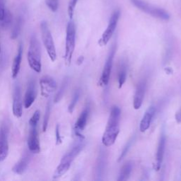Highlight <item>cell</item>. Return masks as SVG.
<instances>
[{"label":"cell","instance_id":"34","mask_svg":"<svg viewBox=\"0 0 181 181\" xmlns=\"http://www.w3.org/2000/svg\"><path fill=\"white\" fill-rule=\"evenodd\" d=\"M0 53H1V45H0Z\"/></svg>","mask_w":181,"mask_h":181},{"label":"cell","instance_id":"33","mask_svg":"<svg viewBox=\"0 0 181 181\" xmlns=\"http://www.w3.org/2000/svg\"><path fill=\"white\" fill-rule=\"evenodd\" d=\"M83 60H84V57H80L79 59H78V60H77V62H78V65H81L82 63V62H83Z\"/></svg>","mask_w":181,"mask_h":181},{"label":"cell","instance_id":"7","mask_svg":"<svg viewBox=\"0 0 181 181\" xmlns=\"http://www.w3.org/2000/svg\"><path fill=\"white\" fill-rule=\"evenodd\" d=\"M9 126L6 122H3L0 126V162L6 158L9 154Z\"/></svg>","mask_w":181,"mask_h":181},{"label":"cell","instance_id":"12","mask_svg":"<svg viewBox=\"0 0 181 181\" xmlns=\"http://www.w3.org/2000/svg\"><path fill=\"white\" fill-rule=\"evenodd\" d=\"M41 94L44 96H48L57 89V83L50 76H44L40 80Z\"/></svg>","mask_w":181,"mask_h":181},{"label":"cell","instance_id":"32","mask_svg":"<svg viewBox=\"0 0 181 181\" xmlns=\"http://www.w3.org/2000/svg\"><path fill=\"white\" fill-rule=\"evenodd\" d=\"M131 143H132V141H129V142H128V144H127V146H125V147L124 148L123 151V152H122L120 156L119 159H118V161H121L122 159H123V158L124 157V156H125L126 154L128 153V149H129V146H131Z\"/></svg>","mask_w":181,"mask_h":181},{"label":"cell","instance_id":"16","mask_svg":"<svg viewBox=\"0 0 181 181\" xmlns=\"http://www.w3.org/2000/svg\"><path fill=\"white\" fill-rule=\"evenodd\" d=\"M31 154L28 151H26L24 154L22 156L21 158L17 162L14 167L12 168V171L16 174L21 175L25 172L26 168H28L29 163L31 161Z\"/></svg>","mask_w":181,"mask_h":181},{"label":"cell","instance_id":"27","mask_svg":"<svg viewBox=\"0 0 181 181\" xmlns=\"http://www.w3.org/2000/svg\"><path fill=\"white\" fill-rule=\"evenodd\" d=\"M40 111H36L34 112L32 117H31L30 120L28 122V124L30 127L33 126H38V123L40 120Z\"/></svg>","mask_w":181,"mask_h":181},{"label":"cell","instance_id":"11","mask_svg":"<svg viewBox=\"0 0 181 181\" xmlns=\"http://www.w3.org/2000/svg\"><path fill=\"white\" fill-rule=\"evenodd\" d=\"M13 114L14 116L21 117L23 115V103L21 99V90L19 84H16L14 86L13 93Z\"/></svg>","mask_w":181,"mask_h":181},{"label":"cell","instance_id":"26","mask_svg":"<svg viewBox=\"0 0 181 181\" xmlns=\"http://www.w3.org/2000/svg\"><path fill=\"white\" fill-rule=\"evenodd\" d=\"M79 97H80V90H77L74 93V96H73V98L72 101H71L69 107H68V111H69V113H72L73 111H74L76 105H77V102L79 99Z\"/></svg>","mask_w":181,"mask_h":181},{"label":"cell","instance_id":"18","mask_svg":"<svg viewBox=\"0 0 181 181\" xmlns=\"http://www.w3.org/2000/svg\"><path fill=\"white\" fill-rule=\"evenodd\" d=\"M166 149V136L164 134H162L160 138L159 142H158L157 153H156V162L155 168L156 170L160 169L161 163L163 162V156H164Z\"/></svg>","mask_w":181,"mask_h":181},{"label":"cell","instance_id":"20","mask_svg":"<svg viewBox=\"0 0 181 181\" xmlns=\"http://www.w3.org/2000/svg\"><path fill=\"white\" fill-rule=\"evenodd\" d=\"M133 168V162L129 161L124 163L123 167H122L120 171L119 177L117 178L118 181H124L127 180L130 175L132 171Z\"/></svg>","mask_w":181,"mask_h":181},{"label":"cell","instance_id":"10","mask_svg":"<svg viewBox=\"0 0 181 181\" xmlns=\"http://www.w3.org/2000/svg\"><path fill=\"white\" fill-rule=\"evenodd\" d=\"M28 147L31 153L38 154L40 151V139L37 126L31 127L28 137Z\"/></svg>","mask_w":181,"mask_h":181},{"label":"cell","instance_id":"6","mask_svg":"<svg viewBox=\"0 0 181 181\" xmlns=\"http://www.w3.org/2000/svg\"><path fill=\"white\" fill-rule=\"evenodd\" d=\"M41 37L44 44V46L47 50L49 57L53 62H55L57 59V52L54 43L53 38L51 31L49 28L48 24L46 21H43L40 23Z\"/></svg>","mask_w":181,"mask_h":181},{"label":"cell","instance_id":"4","mask_svg":"<svg viewBox=\"0 0 181 181\" xmlns=\"http://www.w3.org/2000/svg\"><path fill=\"white\" fill-rule=\"evenodd\" d=\"M130 2L139 10L142 11L144 13L154 17V18H157L163 21H168L170 19L169 14L163 9L151 5L143 0H130Z\"/></svg>","mask_w":181,"mask_h":181},{"label":"cell","instance_id":"21","mask_svg":"<svg viewBox=\"0 0 181 181\" xmlns=\"http://www.w3.org/2000/svg\"><path fill=\"white\" fill-rule=\"evenodd\" d=\"M69 78L68 77H65V79H63V82L62 83V84H61L60 89H59L57 93L56 94L55 99H54V102L58 103L61 99H62V97L63 96H64L65 93V90L68 86V84H69Z\"/></svg>","mask_w":181,"mask_h":181},{"label":"cell","instance_id":"5","mask_svg":"<svg viewBox=\"0 0 181 181\" xmlns=\"http://www.w3.org/2000/svg\"><path fill=\"white\" fill-rule=\"evenodd\" d=\"M76 44V26L74 21L70 19L67 26L66 32V44L65 59L66 64L69 65L72 62L73 54L74 52Z\"/></svg>","mask_w":181,"mask_h":181},{"label":"cell","instance_id":"29","mask_svg":"<svg viewBox=\"0 0 181 181\" xmlns=\"http://www.w3.org/2000/svg\"><path fill=\"white\" fill-rule=\"evenodd\" d=\"M45 2L51 11L55 12L57 10L59 0H45Z\"/></svg>","mask_w":181,"mask_h":181},{"label":"cell","instance_id":"9","mask_svg":"<svg viewBox=\"0 0 181 181\" xmlns=\"http://www.w3.org/2000/svg\"><path fill=\"white\" fill-rule=\"evenodd\" d=\"M116 45L113 44L111 49L110 50L108 56H107L106 62V63H105V65L103 67V72H102V76H101V79L102 84L105 86L108 84L110 77H111V70H112V63H113L115 54H116Z\"/></svg>","mask_w":181,"mask_h":181},{"label":"cell","instance_id":"1","mask_svg":"<svg viewBox=\"0 0 181 181\" xmlns=\"http://www.w3.org/2000/svg\"><path fill=\"white\" fill-rule=\"evenodd\" d=\"M121 111L119 107L113 106L107 121V126L102 137V143L105 146L113 145L120 133V121Z\"/></svg>","mask_w":181,"mask_h":181},{"label":"cell","instance_id":"31","mask_svg":"<svg viewBox=\"0 0 181 181\" xmlns=\"http://www.w3.org/2000/svg\"><path fill=\"white\" fill-rule=\"evenodd\" d=\"M55 136H56V144H57V145H60V144L62 143V139L60 134V125H59L58 124H57V126H56Z\"/></svg>","mask_w":181,"mask_h":181},{"label":"cell","instance_id":"8","mask_svg":"<svg viewBox=\"0 0 181 181\" xmlns=\"http://www.w3.org/2000/svg\"><path fill=\"white\" fill-rule=\"evenodd\" d=\"M120 16V10H116L111 16L110 19L108 24L106 30L103 33L102 37L100 40V43L102 45H106L109 42V40H111L112 35L116 31V27L118 23Z\"/></svg>","mask_w":181,"mask_h":181},{"label":"cell","instance_id":"13","mask_svg":"<svg viewBox=\"0 0 181 181\" xmlns=\"http://www.w3.org/2000/svg\"><path fill=\"white\" fill-rule=\"evenodd\" d=\"M36 96H37V88L35 80L31 79L29 81L27 87L26 92L25 94V99H24V106L26 108H29L32 106L34 101H36Z\"/></svg>","mask_w":181,"mask_h":181},{"label":"cell","instance_id":"19","mask_svg":"<svg viewBox=\"0 0 181 181\" xmlns=\"http://www.w3.org/2000/svg\"><path fill=\"white\" fill-rule=\"evenodd\" d=\"M22 55H23V45L20 43L19 47L18 53H17L15 58L14 60L13 65H12L11 69V75L13 79H16L18 77V74L20 71L21 64L22 60Z\"/></svg>","mask_w":181,"mask_h":181},{"label":"cell","instance_id":"23","mask_svg":"<svg viewBox=\"0 0 181 181\" xmlns=\"http://www.w3.org/2000/svg\"><path fill=\"white\" fill-rule=\"evenodd\" d=\"M127 74H128V70H127V66L123 63L120 67L118 73V84L119 88L121 89L122 86L124 85L127 79Z\"/></svg>","mask_w":181,"mask_h":181},{"label":"cell","instance_id":"25","mask_svg":"<svg viewBox=\"0 0 181 181\" xmlns=\"http://www.w3.org/2000/svg\"><path fill=\"white\" fill-rule=\"evenodd\" d=\"M12 23V15L10 13V11L9 10L6 11V13L4 16V18L2 21H0V26L2 28L4 29L8 28L9 27H10Z\"/></svg>","mask_w":181,"mask_h":181},{"label":"cell","instance_id":"3","mask_svg":"<svg viewBox=\"0 0 181 181\" xmlns=\"http://www.w3.org/2000/svg\"><path fill=\"white\" fill-rule=\"evenodd\" d=\"M27 57H28V64L31 69L36 72L40 73L42 69L40 46L38 38L35 35L32 36L31 38Z\"/></svg>","mask_w":181,"mask_h":181},{"label":"cell","instance_id":"17","mask_svg":"<svg viewBox=\"0 0 181 181\" xmlns=\"http://www.w3.org/2000/svg\"><path fill=\"white\" fill-rule=\"evenodd\" d=\"M156 112V108L154 106L149 107L147 111L144 113V116L141 119L140 123V127H139V129L141 133H144L146 132L150 127V124L152 120V118L154 116Z\"/></svg>","mask_w":181,"mask_h":181},{"label":"cell","instance_id":"30","mask_svg":"<svg viewBox=\"0 0 181 181\" xmlns=\"http://www.w3.org/2000/svg\"><path fill=\"white\" fill-rule=\"evenodd\" d=\"M7 10L8 9L6 8L5 0H0V21L3 20Z\"/></svg>","mask_w":181,"mask_h":181},{"label":"cell","instance_id":"24","mask_svg":"<svg viewBox=\"0 0 181 181\" xmlns=\"http://www.w3.org/2000/svg\"><path fill=\"white\" fill-rule=\"evenodd\" d=\"M51 113V101H49L48 103L47 107H46L45 116H44L43 118V131L45 132L48 129L49 119H50Z\"/></svg>","mask_w":181,"mask_h":181},{"label":"cell","instance_id":"28","mask_svg":"<svg viewBox=\"0 0 181 181\" xmlns=\"http://www.w3.org/2000/svg\"><path fill=\"white\" fill-rule=\"evenodd\" d=\"M77 2L78 0H69V5H68V15H69L70 19H72L73 16H74V9Z\"/></svg>","mask_w":181,"mask_h":181},{"label":"cell","instance_id":"2","mask_svg":"<svg viewBox=\"0 0 181 181\" xmlns=\"http://www.w3.org/2000/svg\"><path fill=\"white\" fill-rule=\"evenodd\" d=\"M84 146L85 143L84 141V139H80V140L77 143H76L69 149L68 152L66 153V154L61 159L57 168H56V170L53 175L54 179H57V178H60L61 176L65 175L69 170L73 161L79 154L82 149H84Z\"/></svg>","mask_w":181,"mask_h":181},{"label":"cell","instance_id":"22","mask_svg":"<svg viewBox=\"0 0 181 181\" xmlns=\"http://www.w3.org/2000/svg\"><path fill=\"white\" fill-rule=\"evenodd\" d=\"M22 26H23V19L21 16H19L18 18L16 19L15 23L12 28L11 38L13 40H15L16 38H18V36L20 34L22 28Z\"/></svg>","mask_w":181,"mask_h":181},{"label":"cell","instance_id":"14","mask_svg":"<svg viewBox=\"0 0 181 181\" xmlns=\"http://www.w3.org/2000/svg\"><path fill=\"white\" fill-rule=\"evenodd\" d=\"M146 82L145 80H141L139 82L137 86L135 94L134 96L133 100V106L135 110H138L141 107L144 101V95H145V90L146 86Z\"/></svg>","mask_w":181,"mask_h":181},{"label":"cell","instance_id":"15","mask_svg":"<svg viewBox=\"0 0 181 181\" xmlns=\"http://www.w3.org/2000/svg\"><path fill=\"white\" fill-rule=\"evenodd\" d=\"M89 111V106L86 107L84 111L82 112V113H81L79 118L77 120V123L75 124V133L80 139H84V137L81 134V132L84 130L86 126Z\"/></svg>","mask_w":181,"mask_h":181}]
</instances>
